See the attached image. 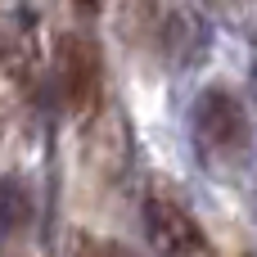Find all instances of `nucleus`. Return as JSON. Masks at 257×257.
Here are the masks:
<instances>
[{"label": "nucleus", "mask_w": 257, "mask_h": 257, "mask_svg": "<svg viewBox=\"0 0 257 257\" xmlns=\"http://www.w3.org/2000/svg\"><path fill=\"white\" fill-rule=\"evenodd\" d=\"M190 136H194V149L203 158V167H212L221 181H230V172L244 167L248 158V113H244V99L230 90V86H208L199 90L194 108H190Z\"/></svg>", "instance_id": "nucleus-1"}, {"label": "nucleus", "mask_w": 257, "mask_h": 257, "mask_svg": "<svg viewBox=\"0 0 257 257\" xmlns=\"http://www.w3.org/2000/svg\"><path fill=\"white\" fill-rule=\"evenodd\" d=\"M145 239L158 257H194L208 248L203 226L167 194H149L145 199Z\"/></svg>", "instance_id": "nucleus-2"}, {"label": "nucleus", "mask_w": 257, "mask_h": 257, "mask_svg": "<svg viewBox=\"0 0 257 257\" xmlns=\"http://www.w3.org/2000/svg\"><path fill=\"white\" fill-rule=\"evenodd\" d=\"M59 81H63V99L72 113H90L104 95V63L99 50L81 36H68L59 50Z\"/></svg>", "instance_id": "nucleus-3"}, {"label": "nucleus", "mask_w": 257, "mask_h": 257, "mask_svg": "<svg viewBox=\"0 0 257 257\" xmlns=\"http://www.w3.org/2000/svg\"><path fill=\"white\" fill-rule=\"evenodd\" d=\"M27 217H32V199H27V190H23L18 181H0V244L14 239V235L27 226Z\"/></svg>", "instance_id": "nucleus-4"}]
</instances>
